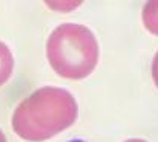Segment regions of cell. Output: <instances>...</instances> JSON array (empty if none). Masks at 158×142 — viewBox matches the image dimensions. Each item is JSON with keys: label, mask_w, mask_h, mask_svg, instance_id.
I'll list each match as a JSON object with an SVG mask.
<instances>
[{"label": "cell", "mask_w": 158, "mask_h": 142, "mask_svg": "<svg viewBox=\"0 0 158 142\" xmlns=\"http://www.w3.org/2000/svg\"><path fill=\"white\" fill-rule=\"evenodd\" d=\"M141 18H143L144 28L151 34L158 35V0L148 2L144 5L143 12H141Z\"/></svg>", "instance_id": "obj_4"}, {"label": "cell", "mask_w": 158, "mask_h": 142, "mask_svg": "<svg viewBox=\"0 0 158 142\" xmlns=\"http://www.w3.org/2000/svg\"><path fill=\"white\" fill-rule=\"evenodd\" d=\"M14 70V57L3 41H0V87L8 83Z\"/></svg>", "instance_id": "obj_3"}, {"label": "cell", "mask_w": 158, "mask_h": 142, "mask_svg": "<svg viewBox=\"0 0 158 142\" xmlns=\"http://www.w3.org/2000/svg\"><path fill=\"white\" fill-rule=\"evenodd\" d=\"M0 142H8L6 141V136H5V133L0 130Z\"/></svg>", "instance_id": "obj_6"}, {"label": "cell", "mask_w": 158, "mask_h": 142, "mask_svg": "<svg viewBox=\"0 0 158 142\" xmlns=\"http://www.w3.org/2000/svg\"><path fill=\"white\" fill-rule=\"evenodd\" d=\"M152 80H154V83L158 89V50L154 55V60H152Z\"/></svg>", "instance_id": "obj_5"}, {"label": "cell", "mask_w": 158, "mask_h": 142, "mask_svg": "<svg viewBox=\"0 0 158 142\" xmlns=\"http://www.w3.org/2000/svg\"><path fill=\"white\" fill-rule=\"evenodd\" d=\"M78 116L75 98L61 87L46 86L25 98L12 113L14 133L28 142L48 141L68 130Z\"/></svg>", "instance_id": "obj_1"}, {"label": "cell", "mask_w": 158, "mask_h": 142, "mask_svg": "<svg viewBox=\"0 0 158 142\" xmlns=\"http://www.w3.org/2000/svg\"><path fill=\"white\" fill-rule=\"evenodd\" d=\"M124 142H148V141H144V139H127Z\"/></svg>", "instance_id": "obj_7"}, {"label": "cell", "mask_w": 158, "mask_h": 142, "mask_svg": "<svg viewBox=\"0 0 158 142\" xmlns=\"http://www.w3.org/2000/svg\"><path fill=\"white\" fill-rule=\"evenodd\" d=\"M46 57L58 77L78 81L95 70L100 49L89 28L77 23H63L48 38Z\"/></svg>", "instance_id": "obj_2"}]
</instances>
